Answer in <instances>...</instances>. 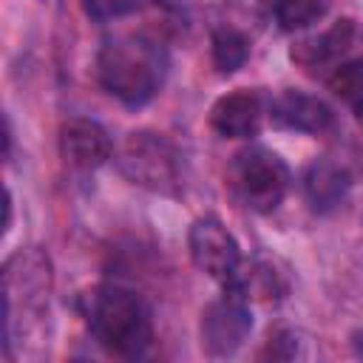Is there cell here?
<instances>
[{
	"label": "cell",
	"instance_id": "1",
	"mask_svg": "<svg viewBox=\"0 0 363 363\" xmlns=\"http://www.w3.org/2000/svg\"><path fill=\"white\" fill-rule=\"evenodd\" d=\"M94 340L116 357H142L153 343V312L142 295L122 284H99L82 298Z\"/></svg>",
	"mask_w": 363,
	"mask_h": 363
},
{
	"label": "cell",
	"instance_id": "2",
	"mask_svg": "<svg viewBox=\"0 0 363 363\" xmlns=\"http://www.w3.org/2000/svg\"><path fill=\"white\" fill-rule=\"evenodd\" d=\"M54 289L51 258L40 247L17 250L3 264V309H6V354L11 357L14 340L31 329L48 309Z\"/></svg>",
	"mask_w": 363,
	"mask_h": 363
},
{
	"label": "cell",
	"instance_id": "3",
	"mask_svg": "<svg viewBox=\"0 0 363 363\" xmlns=\"http://www.w3.org/2000/svg\"><path fill=\"white\" fill-rule=\"evenodd\" d=\"M96 77L111 96L139 108L162 88V57L139 37H113L96 54Z\"/></svg>",
	"mask_w": 363,
	"mask_h": 363
},
{
	"label": "cell",
	"instance_id": "4",
	"mask_svg": "<svg viewBox=\"0 0 363 363\" xmlns=\"http://www.w3.org/2000/svg\"><path fill=\"white\" fill-rule=\"evenodd\" d=\"M224 184L241 207L252 213H272L286 199L292 173L275 150L264 145H250L230 159Z\"/></svg>",
	"mask_w": 363,
	"mask_h": 363
},
{
	"label": "cell",
	"instance_id": "5",
	"mask_svg": "<svg viewBox=\"0 0 363 363\" xmlns=\"http://www.w3.org/2000/svg\"><path fill=\"white\" fill-rule=\"evenodd\" d=\"M119 173L150 193L176 196L182 190V156L176 145L156 130H133L113 150Z\"/></svg>",
	"mask_w": 363,
	"mask_h": 363
},
{
	"label": "cell",
	"instance_id": "6",
	"mask_svg": "<svg viewBox=\"0 0 363 363\" xmlns=\"http://www.w3.org/2000/svg\"><path fill=\"white\" fill-rule=\"evenodd\" d=\"M250 329H252L250 301L235 289L224 286V292L216 301H210L201 312V323H199L201 349L210 357H227L244 346Z\"/></svg>",
	"mask_w": 363,
	"mask_h": 363
},
{
	"label": "cell",
	"instance_id": "7",
	"mask_svg": "<svg viewBox=\"0 0 363 363\" xmlns=\"http://www.w3.org/2000/svg\"><path fill=\"white\" fill-rule=\"evenodd\" d=\"M187 250L193 264L218 284H227L241 264L238 241L216 216H201L190 224Z\"/></svg>",
	"mask_w": 363,
	"mask_h": 363
},
{
	"label": "cell",
	"instance_id": "8",
	"mask_svg": "<svg viewBox=\"0 0 363 363\" xmlns=\"http://www.w3.org/2000/svg\"><path fill=\"white\" fill-rule=\"evenodd\" d=\"M264 119H269V99L250 88L224 94L210 108V128L224 139H252Z\"/></svg>",
	"mask_w": 363,
	"mask_h": 363
},
{
	"label": "cell",
	"instance_id": "9",
	"mask_svg": "<svg viewBox=\"0 0 363 363\" xmlns=\"http://www.w3.org/2000/svg\"><path fill=\"white\" fill-rule=\"evenodd\" d=\"M60 156L74 170H96L113 156V142L99 122L71 116L60 125Z\"/></svg>",
	"mask_w": 363,
	"mask_h": 363
},
{
	"label": "cell",
	"instance_id": "10",
	"mask_svg": "<svg viewBox=\"0 0 363 363\" xmlns=\"http://www.w3.org/2000/svg\"><path fill=\"white\" fill-rule=\"evenodd\" d=\"M269 122L295 133H323L335 125V111L312 94L303 91H281L269 99Z\"/></svg>",
	"mask_w": 363,
	"mask_h": 363
},
{
	"label": "cell",
	"instance_id": "11",
	"mask_svg": "<svg viewBox=\"0 0 363 363\" xmlns=\"http://www.w3.org/2000/svg\"><path fill=\"white\" fill-rule=\"evenodd\" d=\"M354 37H357L354 20H352V17H340V20H335L326 31L298 40V43L292 45L289 57H292L298 65H303V68H320V65L337 62V60L354 45Z\"/></svg>",
	"mask_w": 363,
	"mask_h": 363
},
{
	"label": "cell",
	"instance_id": "12",
	"mask_svg": "<svg viewBox=\"0 0 363 363\" xmlns=\"http://www.w3.org/2000/svg\"><path fill=\"white\" fill-rule=\"evenodd\" d=\"M227 289H235L238 295H244L247 301H281L289 289L286 275L278 269V264L272 258H252V261H241L238 269L233 272V278L224 284Z\"/></svg>",
	"mask_w": 363,
	"mask_h": 363
},
{
	"label": "cell",
	"instance_id": "13",
	"mask_svg": "<svg viewBox=\"0 0 363 363\" xmlns=\"http://www.w3.org/2000/svg\"><path fill=\"white\" fill-rule=\"evenodd\" d=\"M352 187V176L346 167L329 162V159H318L306 167L303 173V193H306V201L312 204V210L318 213H329L335 210L346 193Z\"/></svg>",
	"mask_w": 363,
	"mask_h": 363
},
{
	"label": "cell",
	"instance_id": "14",
	"mask_svg": "<svg viewBox=\"0 0 363 363\" xmlns=\"http://www.w3.org/2000/svg\"><path fill=\"white\" fill-rule=\"evenodd\" d=\"M210 57L218 74H235L250 57V40L235 26H218L210 37Z\"/></svg>",
	"mask_w": 363,
	"mask_h": 363
},
{
	"label": "cell",
	"instance_id": "15",
	"mask_svg": "<svg viewBox=\"0 0 363 363\" xmlns=\"http://www.w3.org/2000/svg\"><path fill=\"white\" fill-rule=\"evenodd\" d=\"M326 85L363 122V57L335 65L332 74L326 77Z\"/></svg>",
	"mask_w": 363,
	"mask_h": 363
},
{
	"label": "cell",
	"instance_id": "16",
	"mask_svg": "<svg viewBox=\"0 0 363 363\" xmlns=\"http://www.w3.org/2000/svg\"><path fill=\"white\" fill-rule=\"evenodd\" d=\"M326 0H272V17L281 31H303L326 14Z\"/></svg>",
	"mask_w": 363,
	"mask_h": 363
},
{
	"label": "cell",
	"instance_id": "17",
	"mask_svg": "<svg viewBox=\"0 0 363 363\" xmlns=\"http://www.w3.org/2000/svg\"><path fill=\"white\" fill-rule=\"evenodd\" d=\"M133 9V0H82V11L96 20V23H105V20H113V17H122Z\"/></svg>",
	"mask_w": 363,
	"mask_h": 363
},
{
	"label": "cell",
	"instance_id": "18",
	"mask_svg": "<svg viewBox=\"0 0 363 363\" xmlns=\"http://www.w3.org/2000/svg\"><path fill=\"white\" fill-rule=\"evenodd\" d=\"M298 354V340L292 332L286 329H278L269 335L267 340V349H264V357H272V360H284V357H295Z\"/></svg>",
	"mask_w": 363,
	"mask_h": 363
},
{
	"label": "cell",
	"instance_id": "19",
	"mask_svg": "<svg viewBox=\"0 0 363 363\" xmlns=\"http://www.w3.org/2000/svg\"><path fill=\"white\" fill-rule=\"evenodd\" d=\"M159 9H164V11H170V14H182V17H187V14H193L199 6H201V0H153Z\"/></svg>",
	"mask_w": 363,
	"mask_h": 363
},
{
	"label": "cell",
	"instance_id": "20",
	"mask_svg": "<svg viewBox=\"0 0 363 363\" xmlns=\"http://www.w3.org/2000/svg\"><path fill=\"white\" fill-rule=\"evenodd\" d=\"M227 6H235L241 11H258V9H272V0H221Z\"/></svg>",
	"mask_w": 363,
	"mask_h": 363
},
{
	"label": "cell",
	"instance_id": "21",
	"mask_svg": "<svg viewBox=\"0 0 363 363\" xmlns=\"http://www.w3.org/2000/svg\"><path fill=\"white\" fill-rule=\"evenodd\" d=\"M11 227V193L6 190V221H3V230Z\"/></svg>",
	"mask_w": 363,
	"mask_h": 363
},
{
	"label": "cell",
	"instance_id": "22",
	"mask_svg": "<svg viewBox=\"0 0 363 363\" xmlns=\"http://www.w3.org/2000/svg\"><path fill=\"white\" fill-rule=\"evenodd\" d=\"M352 346H354V354L363 357V332H357V335L352 337Z\"/></svg>",
	"mask_w": 363,
	"mask_h": 363
}]
</instances>
